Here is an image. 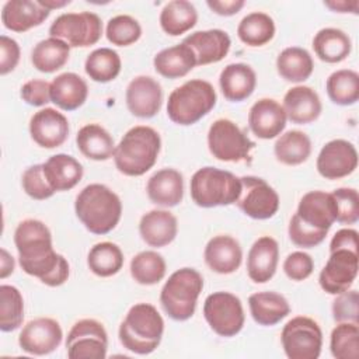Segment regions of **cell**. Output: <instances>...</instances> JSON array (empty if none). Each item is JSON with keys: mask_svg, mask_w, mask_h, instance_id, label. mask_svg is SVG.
<instances>
[{"mask_svg": "<svg viewBox=\"0 0 359 359\" xmlns=\"http://www.w3.org/2000/svg\"><path fill=\"white\" fill-rule=\"evenodd\" d=\"M43 174L55 192L74 188L83 178V165L70 154L59 153L43 163Z\"/></svg>", "mask_w": 359, "mask_h": 359, "instance_id": "f546056e", "label": "cell"}, {"mask_svg": "<svg viewBox=\"0 0 359 359\" xmlns=\"http://www.w3.org/2000/svg\"><path fill=\"white\" fill-rule=\"evenodd\" d=\"M314 269L313 258L303 251H294L289 254L283 262V271L292 280L300 282L307 279Z\"/></svg>", "mask_w": 359, "mask_h": 359, "instance_id": "f907efd6", "label": "cell"}, {"mask_svg": "<svg viewBox=\"0 0 359 359\" xmlns=\"http://www.w3.org/2000/svg\"><path fill=\"white\" fill-rule=\"evenodd\" d=\"M240 181L241 192L236 201L238 209L255 220H266L275 216L279 209L278 192L259 177L244 175Z\"/></svg>", "mask_w": 359, "mask_h": 359, "instance_id": "5bb4252c", "label": "cell"}, {"mask_svg": "<svg viewBox=\"0 0 359 359\" xmlns=\"http://www.w3.org/2000/svg\"><path fill=\"white\" fill-rule=\"evenodd\" d=\"M248 306L254 321L264 327L278 324L290 313L289 302L285 296L276 292L252 293L248 297Z\"/></svg>", "mask_w": 359, "mask_h": 359, "instance_id": "4dcf8cb0", "label": "cell"}, {"mask_svg": "<svg viewBox=\"0 0 359 359\" xmlns=\"http://www.w3.org/2000/svg\"><path fill=\"white\" fill-rule=\"evenodd\" d=\"M313 49L320 60L325 63H339L349 56L352 42L342 29L323 28L313 38Z\"/></svg>", "mask_w": 359, "mask_h": 359, "instance_id": "836d02e7", "label": "cell"}, {"mask_svg": "<svg viewBox=\"0 0 359 359\" xmlns=\"http://www.w3.org/2000/svg\"><path fill=\"white\" fill-rule=\"evenodd\" d=\"M14 244L22 271L38 278L42 283L56 287L69 278V262L52 245L48 226L36 219H25L14 231Z\"/></svg>", "mask_w": 359, "mask_h": 359, "instance_id": "6da1fadb", "label": "cell"}, {"mask_svg": "<svg viewBox=\"0 0 359 359\" xmlns=\"http://www.w3.org/2000/svg\"><path fill=\"white\" fill-rule=\"evenodd\" d=\"M20 45L15 39L1 35L0 36V74L4 76L13 72L20 62Z\"/></svg>", "mask_w": 359, "mask_h": 359, "instance_id": "f5cc1de1", "label": "cell"}, {"mask_svg": "<svg viewBox=\"0 0 359 359\" xmlns=\"http://www.w3.org/2000/svg\"><path fill=\"white\" fill-rule=\"evenodd\" d=\"M240 41L248 46H262L275 35V22L272 17L262 11L247 14L237 27Z\"/></svg>", "mask_w": 359, "mask_h": 359, "instance_id": "f35d334b", "label": "cell"}, {"mask_svg": "<svg viewBox=\"0 0 359 359\" xmlns=\"http://www.w3.org/2000/svg\"><path fill=\"white\" fill-rule=\"evenodd\" d=\"M149 199L160 206H177L184 196V178L175 168H161L156 171L146 185Z\"/></svg>", "mask_w": 359, "mask_h": 359, "instance_id": "4316f807", "label": "cell"}, {"mask_svg": "<svg viewBox=\"0 0 359 359\" xmlns=\"http://www.w3.org/2000/svg\"><path fill=\"white\" fill-rule=\"evenodd\" d=\"M160 149L161 139L157 130L144 125L133 126L115 146V167L123 175L140 177L156 164Z\"/></svg>", "mask_w": 359, "mask_h": 359, "instance_id": "277c9868", "label": "cell"}, {"mask_svg": "<svg viewBox=\"0 0 359 359\" xmlns=\"http://www.w3.org/2000/svg\"><path fill=\"white\" fill-rule=\"evenodd\" d=\"M14 272V258L7 252L6 248L0 250V278L6 279Z\"/></svg>", "mask_w": 359, "mask_h": 359, "instance_id": "6f0895ef", "label": "cell"}, {"mask_svg": "<svg viewBox=\"0 0 359 359\" xmlns=\"http://www.w3.org/2000/svg\"><path fill=\"white\" fill-rule=\"evenodd\" d=\"M24 299L21 292L11 285L0 286V330L11 332L22 324Z\"/></svg>", "mask_w": 359, "mask_h": 359, "instance_id": "ee69618b", "label": "cell"}, {"mask_svg": "<svg viewBox=\"0 0 359 359\" xmlns=\"http://www.w3.org/2000/svg\"><path fill=\"white\" fill-rule=\"evenodd\" d=\"M219 84L226 100L240 102L254 93L257 76L252 67L245 63H230L222 70Z\"/></svg>", "mask_w": 359, "mask_h": 359, "instance_id": "f1b7e54d", "label": "cell"}, {"mask_svg": "<svg viewBox=\"0 0 359 359\" xmlns=\"http://www.w3.org/2000/svg\"><path fill=\"white\" fill-rule=\"evenodd\" d=\"M21 184L25 194L36 201H45L55 194L43 174V164H34L28 167L22 172Z\"/></svg>", "mask_w": 359, "mask_h": 359, "instance_id": "c3c4849f", "label": "cell"}, {"mask_svg": "<svg viewBox=\"0 0 359 359\" xmlns=\"http://www.w3.org/2000/svg\"><path fill=\"white\" fill-rule=\"evenodd\" d=\"M216 101V91L209 81L188 80L168 95L167 115L177 125H194L213 109Z\"/></svg>", "mask_w": 359, "mask_h": 359, "instance_id": "8992f818", "label": "cell"}, {"mask_svg": "<svg viewBox=\"0 0 359 359\" xmlns=\"http://www.w3.org/2000/svg\"><path fill=\"white\" fill-rule=\"evenodd\" d=\"M129 112L137 118H153L161 108L163 90L157 80L150 76H137L130 80L125 93Z\"/></svg>", "mask_w": 359, "mask_h": 359, "instance_id": "ac0fdd59", "label": "cell"}, {"mask_svg": "<svg viewBox=\"0 0 359 359\" xmlns=\"http://www.w3.org/2000/svg\"><path fill=\"white\" fill-rule=\"evenodd\" d=\"M107 39L116 46H128L142 36V27L132 15L119 14L107 22Z\"/></svg>", "mask_w": 359, "mask_h": 359, "instance_id": "bcb514c9", "label": "cell"}, {"mask_svg": "<svg viewBox=\"0 0 359 359\" xmlns=\"http://www.w3.org/2000/svg\"><path fill=\"white\" fill-rule=\"evenodd\" d=\"M335 216L332 195L324 191H310L303 195L289 222V238L297 247L313 248L324 241Z\"/></svg>", "mask_w": 359, "mask_h": 359, "instance_id": "7a4b0ae2", "label": "cell"}, {"mask_svg": "<svg viewBox=\"0 0 359 359\" xmlns=\"http://www.w3.org/2000/svg\"><path fill=\"white\" fill-rule=\"evenodd\" d=\"M324 6L335 13H353L358 14L359 3L356 0L346 1V0H334V1H324Z\"/></svg>", "mask_w": 359, "mask_h": 359, "instance_id": "9f6ffc18", "label": "cell"}, {"mask_svg": "<svg viewBox=\"0 0 359 359\" xmlns=\"http://www.w3.org/2000/svg\"><path fill=\"white\" fill-rule=\"evenodd\" d=\"M335 202V222L353 224L359 219V195L355 188H338L331 192Z\"/></svg>", "mask_w": 359, "mask_h": 359, "instance_id": "7dc6e473", "label": "cell"}, {"mask_svg": "<svg viewBox=\"0 0 359 359\" xmlns=\"http://www.w3.org/2000/svg\"><path fill=\"white\" fill-rule=\"evenodd\" d=\"M20 95L22 101L29 105H46L48 102H50V83L41 79H32L21 87Z\"/></svg>", "mask_w": 359, "mask_h": 359, "instance_id": "816d5d0a", "label": "cell"}, {"mask_svg": "<svg viewBox=\"0 0 359 359\" xmlns=\"http://www.w3.org/2000/svg\"><path fill=\"white\" fill-rule=\"evenodd\" d=\"M165 261L156 251H142L130 261V275L140 285H156L165 275Z\"/></svg>", "mask_w": 359, "mask_h": 359, "instance_id": "7bdbcfd3", "label": "cell"}, {"mask_svg": "<svg viewBox=\"0 0 359 359\" xmlns=\"http://www.w3.org/2000/svg\"><path fill=\"white\" fill-rule=\"evenodd\" d=\"M278 161L286 165H299L311 154V140L302 130H289L278 137L273 146Z\"/></svg>", "mask_w": 359, "mask_h": 359, "instance_id": "74e56055", "label": "cell"}, {"mask_svg": "<svg viewBox=\"0 0 359 359\" xmlns=\"http://www.w3.org/2000/svg\"><path fill=\"white\" fill-rule=\"evenodd\" d=\"M63 331L60 324L49 317H39L28 321L18 337L21 349L29 355L52 353L62 342Z\"/></svg>", "mask_w": 359, "mask_h": 359, "instance_id": "e0dca14e", "label": "cell"}, {"mask_svg": "<svg viewBox=\"0 0 359 359\" xmlns=\"http://www.w3.org/2000/svg\"><path fill=\"white\" fill-rule=\"evenodd\" d=\"M330 100L337 105H353L359 100V74L351 69L331 73L325 83Z\"/></svg>", "mask_w": 359, "mask_h": 359, "instance_id": "60d3db41", "label": "cell"}, {"mask_svg": "<svg viewBox=\"0 0 359 359\" xmlns=\"http://www.w3.org/2000/svg\"><path fill=\"white\" fill-rule=\"evenodd\" d=\"M87 265L90 271L97 276H112L118 273L123 266V252L115 243H97L91 247L87 255Z\"/></svg>", "mask_w": 359, "mask_h": 359, "instance_id": "ab89813d", "label": "cell"}, {"mask_svg": "<svg viewBox=\"0 0 359 359\" xmlns=\"http://www.w3.org/2000/svg\"><path fill=\"white\" fill-rule=\"evenodd\" d=\"M279 245L275 238L262 236L254 241L247 257V273L255 283H265L276 272Z\"/></svg>", "mask_w": 359, "mask_h": 359, "instance_id": "cb8c5ba5", "label": "cell"}, {"mask_svg": "<svg viewBox=\"0 0 359 359\" xmlns=\"http://www.w3.org/2000/svg\"><path fill=\"white\" fill-rule=\"evenodd\" d=\"M330 349L337 359H358L359 327L355 323H338L331 332Z\"/></svg>", "mask_w": 359, "mask_h": 359, "instance_id": "f6af8a7d", "label": "cell"}, {"mask_svg": "<svg viewBox=\"0 0 359 359\" xmlns=\"http://www.w3.org/2000/svg\"><path fill=\"white\" fill-rule=\"evenodd\" d=\"M66 349L70 359H104L108 349L104 325L94 318L79 320L67 334Z\"/></svg>", "mask_w": 359, "mask_h": 359, "instance_id": "4fadbf2b", "label": "cell"}, {"mask_svg": "<svg viewBox=\"0 0 359 359\" xmlns=\"http://www.w3.org/2000/svg\"><path fill=\"white\" fill-rule=\"evenodd\" d=\"M210 154L220 161H248L255 143L230 119H216L208 132Z\"/></svg>", "mask_w": 359, "mask_h": 359, "instance_id": "9c48e42d", "label": "cell"}, {"mask_svg": "<svg viewBox=\"0 0 359 359\" xmlns=\"http://www.w3.org/2000/svg\"><path fill=\"white\" fill-rule=\"evenodd\" d=\"M49 35L65 41L70 48H87L100 41L102 22L91 11L65 13L50 24Z\"/></svg>", "mask_w": 359, "mask_h": 359, "instance_id": "30bf717a", "label": "cell"}, {"mask_svg": "<svg viewBox=\"0 0 359 359\" xmlns=\"http://www.w3.org/2000/svg\"><path fill=\"white\" fill-rule=\"evenodd\" d=\"M139 233L142 240L150 247L160 248L168 245L178 233L177 217L168 210L153 209L142 216Z\"/></svg>", "mask_w": 359, "mask_h": 359, "instance_id": "484cf974", "label": "cell"}, {"mask_svg": "<svg viewBox=\"0 0 359 359\" xmlns=\"http://www.w3.org/2000/svg\"><path fill=\"white\" fill-rule=\"evenodd\" d=\"M206 4L213 13L219 15L230 17L237 14L244 7L245 1L244 0H208Z\"/></svg>", "mask_w": 359, "mask_h": 359, "instance_id": "11a10c76", "label": "cell"}, {"mask_svg": "<svg viewBox=\"0 0 359 359\" xmlns=\"http://www.w3.org/2000/svg\"><path fill=\"white\" fill-rule=\"evenodd\" d=\"M280 341L289 359H317L321 353L323 332L317 321L297 316L285 324Z\"/></svg>", "mask_w": 359, "mask_h": 359, "instance_id": "8fae6325", "label": "cell"}, {"mask_svg": "<svg viewBox=\"0 0 359 359\" xmlns=\"http://www.w3.org/2000/svg\"><path fill=\"white\" fill-rule=\"evenodd\" d=\"M203 316L209 327L220 337L237 335L245 321L241 300L230 292H215L205 299Z\"/></svg>", "mask_w": 359, "mask_h": 359, "instance_id": "7c38bea8", "label": "cell"}, {"mask_svg": "<svg viewBox=\"0 0 359 359\" xmlns=\"http://www.w3.org/2000/svg\"><path fill=\"white\" fill-rule=\"evenodd\" d=\"M240 192V178L226 170L202 167L191 178V198L201 208L236 203Z\"/></svg>", "mask_w": 359, "mask_h": 359, "instance_id": "ba28073f", "label": "cell"}, {"mask_svg": "<svg viewBox=\"0 0 359 359\" xmlns=\"http://www.w3.org/2000/svg\"><path fill=\"white\" fill-rule=\"evenodd\" d=\"M313 69V57L304 48H285L276 57V70L286 81L302 83L311 76Z\"/></svg>", "mask_w": 359, "mask_h": 359, "instance_id": "e575fe53", "label": "cell"}, {"mask_svg": "<svg viewBox=\"0 0 359 359\" xmlns=\"http://www.w3.org/2000/svg\"><path fill=\"white\" fill-rule=\"evenodd\" d=\"M49 14L38 0H8L1 8V22L10 31L25 32L41 25Z\"/></svg>", "mask_w": 359, "mask_h": 359, "instance_id": "603a6c76", "label": "cell"}, {"mask_svg": "<svg viewBox=\"0 0 359 359\" xmlns=\"http://www.w3.org/2000/svg\"><path fill=\"white\" fill-rule=\"evenodd\" d=\"M182 43L188 45L196 57V66L217 63L226 57L230 50L231 39L223 29L196 31L184 38Z\"/></svg>", "mask_w": 359, "mask_h": 359, "instance_id": "44dd1931", "label": "cell"}, {"mask_svg": "<svg viewBox=\"0 0 359 359\" xmlns=\"http://www.w3.org/2000/svg\"><path fill=\"white\" fill-rule=\"evenodd\" d=\"M202 289V275L194 268H181L165 280L160 292V303L170 318L185 321L194 316Z\"/></svg>", "mask_w": 359, "mask_h": 359, "instance_id": "52a82bcc", "label": "cell"}, {"mask_svg": "<svg viewBox=\"0 0 359 359\" xmlns=\"http://www.w3.org/2000/svg\"><path fill=\"white\" fill-rule=\"evenodd\" d=\"M45 8H48L49 11L50 10H55V8H62L67 4H70V0H38Z\"/></svg>", "mask_w": 359, "mask_h": 359, "instance_id": "680465c9", "label": "cell"}, {"mask_svg": "<svg viewBox=\"0 0 359 359\" xmlns=\"http://www.w3.org/2000/svg\"><path fill=\"white\" fill-rule=\"evenodd\" d=\"M74 210L79 220L93 234H107L122 216L119 196L104 184H90L76 196Z\"/></svg>", "mask_w": 359, "mask_h": 359, "instance_id": "3957f363", "label": "cell"}, {"mask_svg": "<svg viewBox=\"0 0 359 359\" xmlns=\"http://www.w3.org/2000/svg\"><path fill=\"white\" fill-rule=\"evenodd\" d=\"M69 55L70 46L65 41L49 36L34 46L31 62L36 70L42 73H53L67 63Z\"/></svg>", "mask_w": 359, "mask_h": 359, "instance_id": "8d00e7d4", "label": "cell"}, {"mask_svg": "<svg viewBox=\"0 0 359 359\" xmlns=\"http://www.w3.org/2000/svg\"><path fill=\"white\" fill-rule=\"evenodd\" d=\"M317 171L325 180H339L352 174L358 167L355 146L344 139L330 140L317 157Z\"/></svg>", "mask_w": 359, "mask_h": 359, "instance_id": "2e32d148", "label": "cell"}, {"mask_svg": "<svg viewBox=\"0 0 359 359\" xmlns=\"http://www.w3.org/2000/svg\"><path fill=\"white\" fill-rule=\"evenodd\" d=\"M153 66L163 77L180 79L196 66V57L194 50L181 42L160 50L153 59Z\"/></svg>", "mask_w": 359, "mask_h": 359, "instance_id": "1f68e13d", "label": "cell"}, {"mask_svg": "<svg viewBox=\"0 0 359 359\" xmlns=\"http://www.w3.org/2000/svg\"><path fill=\"white\" fill-rule=\"evenodd\" d=\"M332 317L337 323L359 321V296L356 290H345L332 302Z\"/></svg>", "mask_w": 359, "mask_h": 359, "instance_id": "681fc988", "label": "cell"}, {"mask_svg": "<svg viewBox=\"0 0 359 359\" xmlns=\"http://www.w3.org/2000/svg\"><path fill=\"white\" fill-rule=\"evenodd\" d=\"M76 143L84 157L95 161H105L111 158L115 151L112 136L98 123H88L80 128Z\"/></svg>", "mask_w": 359, "mask_h": 359, "instance_id": "d6a6232c", "label": "cell"}, {"mask_svg": "<svg viewBox=\"0 0 359 359\" xmlns=\"http://www.w3.org/2000/svg\"><path fill=\"white\" fill-rule=\"evenodd\" d=\"M339 248L358 251V231L353 229L338 230L330 243V251Z\"/></svg>", "mask_w": 359, "mask_h": 359, "instance_id": "db71d44e", "label": "cell"}, {"mask_svg": "<svg viewBox=\"0 0 359 359\" xmlns=\"http://www.w3.org/2000/svg\"><path fill=\"white\" fill-rule=\"evenodd\" d=\"M32 140L43 149L62 146L69 136L67 118L55 108H43L35 112L29 121Z\"/></svg>", "mask_w": 359, "mask_h": 359, "instance_id": "d6986e66", "label": "cell"}, {"mask_svg": "<svg viewBox=\"0 0 359 359\" xmlns=\"http://www.w3.org/2000/svg\"><path fill=\"white\" fill-rule=\"evenodd\" d=\"M358 251L345 248L330 251V258L318 276L321 289L330 294L348 290L358 275Z\"/></svg>", "mask_w": 359, "mask_h": 359, "instance_id": "9a60e30c", "label": "cell"}, {"mask_svg": "<svg viewBox=\"0 0 359 359\" xmlns=\"http://www.w3.org/2000/svg\"><path fill=\"white\" fill-rule=\"evenodd\" d=\"M88 95V86L83 77L66 72L50 81V101L63 111L80 108Z\"/></svg>", "mask_w": 359, "mask_h": 359, "instance_id": "83f0119b", "label": "cell"}, {"mask_svg": "<svg viewBox=\"0 0 359 359\" xmlns=\"http://www.w3.org/2000/svg\"><path fill=\"white\" fill-rule=\"evenodd\" d=\"M121 57L118 52L111 48L94 49L84 62L87 76L97 83H108L118 77L121 73Z\"/></svg>", "mask_w": 359, "mask_h": 359, "instance_id": "b9f144b4", "label": "cell"}, {"mask_svg": "<svg viewBox=\"0 0 359 359\" xmlns=\"http://www.w3.org/2000/svg\"><path fill=\"white\" fill-rule=\"evenodd\" d=\"M286 121L283 107L273 98L258 100L248 112V126L251 132L265 140L279 136L286 126Z\"/></svg>", "mask_w": 359, "mask_h": 359, "instance_id": "ffe728a7", "label": "cell"}, {"mask_svg": "<svg viewBox=\"0 0 359 359\" xmlns=\"http://www.w3.org/2000/svg\"><path fill=\"white\" fill-rule=\"evenodd\" d=\"M198 13L195 6L187 0L168 1L160 13L161 29L171 35L178 36L195 27Z\"/></svg>", "mask_w": 359, "mask_h": 359, "instance_id": "d590c367", "label": "cell"}, {"mask_svg": "<svg viewBox=\"0 0 359 359\" xmlns=\"http://www.w3.org/2000/svg\"><path fill=\"white\" fill-rule=\"evenodd\" d=\"M205 262L216 273L227 275L236 272L243 261L240 243L227 234L212 237L205 247Z\"/></svg>", "mask_w": 359, "mask_h": 359, "instance_id": "7402d4cb", "label": "cell"}, {"mask_svg": "<svg viewBox=\"0 0 359 359\" xmlns=\"http://www.w3.org/2000/svg\"><path fill=\"white\" fill-rule=\"evenodd\" d=\"M164 332V320L153 304L137 303L119 325V341L128 351L149 355L157 349Z\"/></svg>", "mask_w": 359, "mask_h": 359, "instance_id": "5b68a950", "label": "cell"}, {"mask_svg": "<svg viewBox=\"0 0 359 359\" xmlns=\"http://www.w3.org/2000/svg\"><path fill=\"white\" fill-rule=\"evenodd\" d=\"M282 107L286 118L297 125L314 122L323 111L318 94L309 86H296L287 90Z\"/></svg>", "mask_w": 359, "mask_h": 359, "instance_id": "d4e9b609", "label": "cell"}]
</instances>
